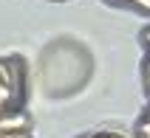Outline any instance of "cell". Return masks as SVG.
I'll return each instance as SVG.
<instances>
[{"label":"cell","instance_id":"52a82bcc","mask_svg":"<svg viewBox=\"0 0 150 138\" xmlns=\"http://www.w3.org/2000/svg\"><path fill=\"white\" fill-rule=\"evenodd\" d=\"M147 121H150V113H147Z\"/></svg>","mask_w":150,"mask_h":138},{"label":"cell","instance_id":"7a4b0ae2","mask_svg":"<svg viewBox=\"0 0 150 138\" xmlns=\"http://www.w3.org/2000/svg\"><path fill=\"white\" fill-rule=\"evenodd\" d=\"M125 3H136L139 8H147V11H150V0H125Z\"/></svg>","mask_w":150,"mask_h":138},{"label":"cell","instance_id":"277c9868","mask_svg":"<svg viewBox=\"0 0 150 138\" xmlns=\"http://www.w3.org/2000/svg\"><path fill=\"white\" fill-rule=\"evenodd\" d=\"M93 138H122V135H116V132H99V135H93Z\"/></svg>","mask_w":150,"mask_h":138},{"label":"cell","instance_id":"3957f363","mask_svg":"<svg viewBox=\"0 0 150 138\" xmlns=\"http://www.w3.org/2000/svg\"><path fill=\"white\" fill-rule=\"evenodd\" d=\"M3 138H31L28 132H8V135H3Z\"/></svg>","mask_w":150,"mask_h":138},{"label":"cell","instance_id":"5b68a950","mask_svg":"<svg viewBox=\"0 0 150 138\" xmlns=\"http://www.w3.org/2000/svg\"><path fill=\"white\" fill-rule=\"evenodd\" d=\"M147 82H150V62H147Z\"/></svg>","mask_w":150,"mask_h":138},{"label":"cell","instance_id":"8992f818","mask_svg":"<svg viewBox=\"0 0 150 138\" xmlns=\"http://www.w3.org/2000/svg\"><path fill=\"white\" fill-rule=\"evenodd\" d=\"M144 40H147V42H150V31H147V34H144Z\"/></svg>","mask_w":150,"mask_h":138},{"label":"cell","instance_id":"6da1fadb","mask_svg":"<svg viewBox=\"0 0 150 138\" xmlns=\"http://www.w3.org/2000/svg\"><path fill=\"white\" fill-rule=\"evenodd\" d=\"M139 132H142V138H150V121H142V127H139Z\"/></svg>","mask_w":150,"mask_h":138}]
</instances>
